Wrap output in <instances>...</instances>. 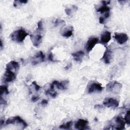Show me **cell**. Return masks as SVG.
Here are the masks:
<instances>
[{
  "label": "cell",
  "mask_w": 130,
  "mask_h": 130,
  "mask_svg": "<svg viewBox=\"0 0 130 130\" xmlns=\"http://www.w3.org/2000/svg\"><path fill=\"white\" fill-rule=\"evenodd\" d=\"M88 121L84 119H80L76 122L75 124V128L79 130L87 129L88 126Z\"/></svg>",
  "instance_id": "obj_12"
},
{
  "label": "cell",
  "mask_w": 130,
  "mask_h": 130,
  "mask_svg": "<svg viewBox=\"0 0 130 130\" xmlns=\"http://www.w3.org/2000/svg\"><path fill=\"white\" fill-rule=\"evenodd\" d=\"M66 14L68 16H70L72 13V10L70 8H66L65 10Z\"/></svg>",
  "instance_id": "obj_27"
},
{
  "label": "cell",
  "mask_w": 130,
  "mask_h": 130,
  "mask_svg": "<svg viewBox=\"0 0 130 130\" xmlns=\"http://www.w3.org/2000/svg\"><path fill=\"white\" fill-rule=\"evenodd\" d=\"M9 93V92L8 91V89L7 86H5V85L1 86V93H0L1 97H2L3 95H8Z\"/></svg>",
  "instance_id": "obj_21"
},
{
  "label": "cell",
  "mask_w": 130,
  "mask_h": 130,
  "mask_svg": "<svg viewBox=\"0 0 130 130\" xmlns=\"http://www.w3.org/2000/svg\"><path fill=\"white\" fill-rule=\"evenodd\" d=\"M19 68V64L14 61H12L6 65V69H9L13 71L14 72L18 70Z\"/></svg>",
  "instance_id": "obj_17"
},
{
  "label": "cell",
  "mask_w": 130,
  "mask_h": 130,
  "mask_svg": "<svg viewBox=\"0 0 130 130\" xmlns=\"http://www.w3.org/2000/svg\"><path fill=\"white\" fill-rule=\"evenodd\" d=\"M111 38V33L108 31H105L101 35V42L103 44H106L110 41Z\"/></svg>",
  "instance_id": "obj_15"
},
{
  "label": "cell",
  "mask_w": 130,
  "mask_h": 130,
  "mask_svg": "<svg viewBox=\"0 0 130 130\" xmlns=\"http://www.w3.org/2000/svg\"><path fill=\"white\" fill-rule=\"evenodd\" d=\"M85 53L83 51H79L72 54L74 60L77 62H81Z\"/></svg>",
  "instance_id": "obj_16"
},
{
  "label": "cell",
  "mask_w": 130,
  "mask_h": 130,
  "mask_svg": "<svg viewBox=\"0 0 130 130\" xmlns=\"http://www.w3.org/2000/svg\"><path fill=\"white\" fill-rule=\"evenodd\" d=\"M105 19L103 18V17H102V16L100 17L99 18V22L101 24H104L105 23Z\"/></svg>",
  "instance_id": "obj_33"
},
{
  "label": "cell",
  "mask_w": 130,
  "mask_h": 130,
  "mask_svg": "<svg viewBox=\"0 0 130 130\" xmlns=\"http://www.w3.org/2000/svg\"><path fill=\"white\" fill-rule=\"evenodd\" d=\"M72 121H70L67 122L65 124H63L62 125H61L60 126V128H63V129H70L71 128V126L72 125Z\"/></svg>",
  "instance_id": "obj_22"
},
{
  "label": "cell",
  "mask_w": 130,
  "mask_h": 130,
  "mask_svg": "<svg viewBox=\"0 0 130 130\" xmlns=\"http://www.w3.org/2000/svg\"><path fill=\"white\" fill-rule=\"evenodd\" d=\"M99 42V39L97 38H91L87 42L85 45V49L88 53L91 52L95 45Z\"/></svg>",
  "instance_id": "obj_9"
},
{
  "label": "cell",
  "mask_w": 130,
  "mask_h": 130,
  "mask_svg": "<svg viewBox=\"0 0 130 130\" xmlns=\"http://www.w3.org/2000/svg\"><path fill=\"white\" fill-rule=\"evenodd\" d=\"M45 55L41 51L38 52L32 58L31 62L33 65H36L41 63L44 61Z\"/></svg>",
  "instance_id": "obj_6"
},
{
  "label": "cell",
  "mask_w": 130,
  "mask_h": 130,
  "mask_svg": "<svg viewBox=\"0 0 130 130\" xmlns=\"http://www.w3.org/2000/svg\"><path fill=\"white\" fill-rule=\"evenodd\" d=\"M16 74L13 71L6 69L3 77V81L6 83H9L14 81L16 79Z\"/></svg>",
  "instance_id": "obj_4"
},
{
  "label": "cell",
  "mask_w": 130,
  "mask_h": 130,
  "mask_svg": "<svg viewBox=\"0 0 130 130\" xmlns=\"http://www.w3.org/2000/svg\"><path fill=\"white\" fill-rule=\"evenodd\" d=\"M32 84L34 85V86H35V90L38 92L40 90V89H41V87L36 83V82L35 81H34L33 82H32Z\"/></svg>",
  "instance_id": "obj_26"
},
{
  "label": "cell",
  "mask_w": 130,
  "mask_h": 130,
  "mask_svg": "<svg viewBox=\"0 0 130 130\" xmlns=\"http://www.w3.org/2000/svg\"><path fill=\"white\" fill-rule=\"evenodd\" d=\"M112 58V52L110 48H107L104 54V55L102 60L104 61V62L106 64H109L111 62Z\"/></svg>",
  "instance_id": "obj_10"
},
{
  "label": "cell",
  "mask_w": 130,
  "mask_h": 130,
  "mask_svg": "<svg viewBox=\"0 0 130 130\" xmlns=\"http://www.w3.org/2000/svg\"><path fill=\"white\" fill-rule=\"evenodd\" d=\"M30 38L33 45L36 47H38L42 42V36L40 34L31 35Z\"/></svg>",
  "instance_id": "obj_11"
},
{
  "label": "cell",
  "mask_w": 130,
  "mask_h": 130,
  "mask_svg": "<svg viewBox=\"0 0 130 130\" xmlns=\"http://www.w3.org/2000/svg\"><path fill=\"white\" fill-rule=\"evenodd\" d=\"M47 104H48V101L45 99L43 100L41 102V104L43 106H46L47 105Z\"/></svg>",
  "instance_id": "obj_32"
},
{
  "label": "cell",
  "mask_w": 130,
  "mask_h": 130,
  "mask_svg": "<svg viewBox=\"0 0 130 130\" xmlns=\"http://www.w3.org/2000/svg\"><path fill=\"white\" fill-rule=\"evenodd\" d=\"M122 84L116 81H113L109 82L106 85L107 92L114 94H118L120 92L122 88Z\"/></svg>",
  "instance_id": "obj_3"
},
{
  "label": "cell",
  "mask_w": 130,
  "mask_h": 130,
  "mask_svg": "<svg viewBox=\"0 0 130 130\" xmlns=\"http://www.w3.org/2000/svg\"><path fill=\"white\" fill-rule=\"evenodd\" d=\"M115 121L116 123V125L115 126V128L118 130L123 129L125 128V122L121 117L117 116L115 118Z\"/></svg>",
  "instance_id": "obj_13"
},
{
  "label": "cell",
  "mask_w": 130,
  "mask_h": 130,
  "mask_svg": "<svg viewBox=\"0 0 130 130\" xmlns=\"http://www.w3.org/2000/svg\"><path fill=\"white\" fill-rule=\"evenodd\" d=\"M48 60L51 62H55V60L54 59V55L52 54V53H50L48 56Z\"/></svg>",
  "instance_id": "obj_29"
},
{
  "label": "cell",
  "mask_w": 130,
  "mask_h": 130,
  "mask_svg": "<svg viewBox=\"0 0 130 130\" xmlns=\"http://www.w3.org/2000/svg\"><path fill=\"white\" fill-rule=\"evenodd\" d=\"M1 105H7V103L6 100H5L2 97H1Z\"/></svg>",
  "instance_id": "obj_30"
},
{
  "label": "cell",
  "mask_w": 130,
  "mask_h": 130,
  "mask_svg": "<svg viewBox=\"0 0 130 130\" xmlns=\"http://www.w3.org/2000/svg\"><path fill=\"white\" fill-rule=\"evenodd\" d=\"M103 88L102 85L97 82H93L89 85L88 92L89 94H92L96 92H101L103 91Z\"/></svg>",
  "instance_id": "obj_7"
},
{
  "label": "cell",
  "mask_w": 130,
  "mask_h": 130,
  "mask_svg": "<svg viewBox=\"0 0 130 130\" xmlns=\"http://www.w3.org/2000/svg\"><path fill=\"white\" fill-rule=\"evenodd\" d=\"M71 66H72V64H68V65H67V66L65 68V69H66V70H68V69H69L71 67Z\"/></svg>",
  "instance_id": "obj_35"
},
{
  "label": "cell",
  "mask_w": 130,
  "mask_h": 130,
  "mask_svg": "<svg viewBox=\"0 0 130 130\" xmlns=\"http://www.w3.org/2000/svg\"><path fill=\"white\" fill-rule=\"evenodd\" d=\"M39 97L34 96H33V97H32V99H31V100H32V102H36V101H38V100H39Z\"/></svg>",
  "instance_id": "obj_31"
},
{
  "label": "cell",
  "mask_w": 130,
  "mask_h": 130,
  "mask_svg": "<svg viewBox=\"0 0 130 130\" xmlns=\"http://www.w3.org/2000/svg\"><path fill=\"white\" fill-rule=\"evenodd\" d=\"M6 125L9 124H19L24 129L28 126V124L20 116H16L10 117L5 122Z\"/></svg>",
  "instance_id": "obj_2"
},
{
  "label": "cell",
  "mask_w": 130,
  "mask_h": 130,
  "mask_svg": "<svg viewBox=\"0 0 130 130\" xmlns=\"http://www.w3.org/2000/svg\"><path fill=\"white\" fill-rule=\"evenodd\" d=\"M62 23H65V21L63 20L57 19L56 20V21L55 22V25H58L60 24H62Z\"/></svg>",
  "instance_id": "obj_28"
},
{
  "label": "cell",
  "mask_w": 130,
  "mask_h": 130,
  "mask_svg": "<svg viewBox=\"0 0 130 130\" xmlns=\"http://www.w3.org/2000/svg\"><path fill=\"white\" fill-rule=\"evenodd\" d=\"M119 101L113 98H107L103 102V105L108 108H117L119 106Z\"/></svg>",
  "instance_id": "obj_5"
},
{
  "label": "cell",
  "mask_w": 130,
  "mask_h": 130,
  "mask_svg": "<svg viewBox=\"0 0 130 130\" xmlns=\"http://www.w3.org/2000/svg\"><path fill=\"white\" fill-rule=\"evenodd\" d=\"M43 28L42 21V20H40L38 23V28L37 29V32H42L43 31Z\"/></svg>",
  "instance_id": "obj_25"
},
{
  "label": "cell",
  "mask_w": 130,
  "mask_h": 130,
  "mask_svg": "<svg viewBox=\"0 0 130 130\" xmlns=\"http://www.w3.org/2000/svg\"><path fill=\"white\" fill-rule=\"evenodd\" d=\"M114 38L116 42L120 45L125 43L128 39V36L125 33H115L114 34Z\"/></svg>",
  "instance_id": "obj_8"
},
{
  "label": "cell",
  "mask_w": 130,
  "mask_h": 130,
  "mask_svg": "<svg viewBox=\"0 0 130 130\" xmlns=\"http://www.w3.org/2000/svg\"><path fill=\"white\" fill-rule=\"evenodd\" d=\"M29 34L23 29H19L13 32L11 36V39L12 41L17 43L22 42Z\"/></svg>",
  "instance_id": "obj_1"
},
{
  "label": "cell",
  "mask_w": 130,
  "mask_h": 130,
  "mask_svg": "<svg viewBox=\"0 0 130 130\" xmlns=\"http://www.w3.org/2000/svg\"><path fill=\"white\" fill-rule=\"evenodd\" d=\"M3 42H2V40H1V50L2 49V48H3Z\"/></svg>",
  "instance_id": "obj_37"
},
{
  "label": "cell",
  "mask_w": 130,
  "mask_h": 130,
  "mask_svg": "<svg viewBox=\"0 0 130 130\" xmlns=\"http://www.w3.org/2000/svg\"><path fill=\"white\" fill-rule=\"evenodd\" d=\"M73 28L72 27H70L69 28V29L66 30L63 33V36L66 38H69L73 35Z\"/></svg>",
  "instance_id": "obj_18"
},
{
  "label": "cell",
  "mask_w": 130,
  "mask_h": 130,
  "mask_svg": "<svg viewBox=\"0 0 130 130\" xmlns=\"http://www.w3.org/2000/svg\"><path fill=\"white\" fill-rule=\"evenodd\" d=\"M45 94H46V95L50 96V97H51L53 98H55L58 95V93L57 92H55V91L54 90H51L50 89L46 91Z\"/></svg>",
  "instance_id": "obj_20"
},
{
  "label": "cell",
  "mask_w": 130,
  "mask_h": 130,
  "mask_svg": "<svg viewBox=\"0 0 130 130\" xmlns=\"http://www.w3.org/2000/svg\"><path fill=\"white\" fill-rule=\"evenodd\" d=\"M4 122H5V121H4V120H1V126H2L3 125V123H4Z\"/></svg>",
  "instance_id": "obj_36"
},
{
  "label": "cell",
  "mask_w": 130,
  "mask_h": 130,
  "mask_svg": "<svg viewBox=\"0 0 130 130\" xmlns=\"http://www.w3.org/2000/svg\"><path fill=\"white\" fill-rule=\"evenodd\" d=\"M102 3H103V5L104 6H107V5L110 4V1H103L102 2Z\"/></svg>",
  "instance_id": "obj_34"
},
{
  "label": "cell",
  "mask_w": 130,
  "mask_h": 130,
  "mask_svg": "<svg viewBox=\"0 0 130 130\" xmlns=\"http://www.w3.org/2000/svg\"><path fill=\"white\" fill-rule=\"evenodd\" d=\"M124 120L125 122V123L127 125H129L130 124V111L129 110H128L124 116Z\"/></svg>",
  "instance_id": "obj_24"
},
{
  "label": "cell",
  "mask_w": 130,
  "mask_h": 130,
  "mask_svg": "<svg viewBox=\"0 0 130 130\" xmlns=\"http://www.w3.org/2000/svg\"><path fill=\"white\" fill-rule=\"evenodd\" d=\"M69 83V81L68 80L66 81H63L61 82H60L59 81L55 80L53 82H52V84H53L54 86H56L57 88L60 90H65L67 89L68 85Z\"/></svg>",
  "instance_id": "obj_14"
},
{
  "label": "cell",
  "mask_w": 130,
  "mask_h": 130,
  "mask_svg": "<svg viewBox=\"0 0 130 130\" xmlns=\"http://www.w3.org/2000/svg\"><path fill=\"white\" fill-rule=\"evenodd\" d=\"M110 10V8L109 7H108L107 6L103 5V6L97 9V11L98 12H100L102 14H105V13L109 12Z\"/></svg>",
  "instance_id": "obj_19"
},
{
  "label": "cell",
  "mask_w": 130,
  "mask_h": 130,
  "mask_svg": "<svg viewBox=\"0 0 130 130\" xmlns=\"http://www.w3.org/2000/svg\"><path fill=\"white\" fill-rule=\"evenodd\" d=\"M28 3V1L27 0H23V1H22V0H20V1H14V3H13V6L14 7L16 8L17 7V6L20 4H25L26 3Z\"/></svg>",
  "instance_id": "obj_23"
}]
</instances>
